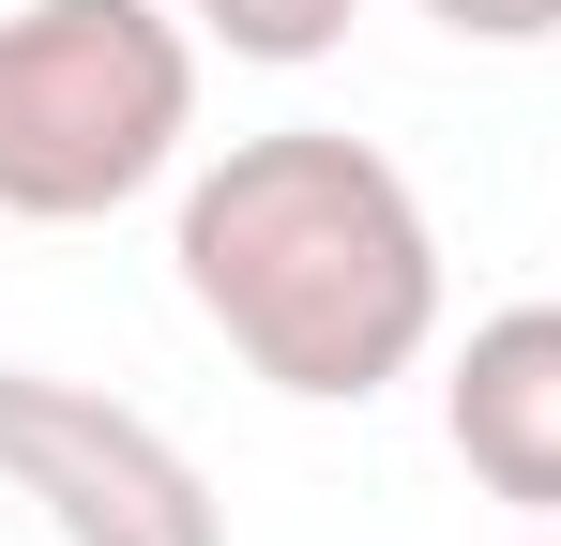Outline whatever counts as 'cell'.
<instances>
[{
    "label": "cell",
    "mask_w": 561,
    "mask_h": 546,
    "mask_svg": "<svg viewBox=\"0 0 561 546\" xmlns=\"http://www.w3.org/2000/svg\"><path fill=\"white\" fill-rule=\"evenodd\" d=\"M168 259H183V304L243 350V379H274L304 410H365L440 350V228L410 168L334 122L228 137L183 182Z\"/></svg>",
    "instance_id": "1"
},
{
    "label": "cell",
    "mask_w": 561,
    "mask_h": 546,
    "mask_svg": "<svg viewBox=\"0 0 561 546\" xmlns=\"http://www.w3.org/2000/svg\"><path fill=\"white\" fill-rule=\"evenodd\" d=\"M197 137V15L168 0H15L0 15V213L92 228L183 168Z\"/></svg>",
    "instance_id": "2"
},
{
    "label": "cell",
    "mask_w": 561,
    "mask_h": 546,
    "mask_svg": "<svg viewBox=\"0 0 561 546\" xmlns=\"http://www.w3.org/2000/svg\"><path fill=\"white\" fill-rule=\"evenodd\" d=\"M0 486L61 546H228V501L152 410L61 364H0Z\"/></svg>",
    "instance_id": "3"
},
{
    "label": "cell",
    "mask_w": 561,
    "mask_h": 546,
    "mask_svg": "<svg viewBox=\"0 0 561 546\" xmlns=\"http://www.w3.org/2000/svg\"><path fill=\"white\" fill-rule=\"evenodd\" d=\"M440 441L485 501H516L531 532H561V304H501L470 319L440 364Z\"/></svg>",
    "instance_id": "4"
},
{
    "label": "cell",
    "mask_w": 561,
    "mask_h": 546,
    "mask_svg": "<svg viewBox=\"0 0 561 546\" xmlns=\"http://www.w3.org/2000/svg\"><path fill=\"white\" fill-rule=\"evenodd\" d=\"M183 15L228 46V61H274V77H304V61H334V46H350V15H365V0H183Z\"/></svg>",
    "instance_id": "5"
},
{
    "label": "cell",
    "mask_w": 561,
    "mask_h": 546,
    "mask_svg": "<svg viewBox=\"0 0 561 546\" xmlns=\"http://www.w3.org/2000/svg\"><path fill=\"white\" fill-rule=\"evenodd\" d=\"M425 15H440L456 46H547L561 31V0H425Z\"/></svg>",
    "instance_id": "6"
},
{
    "label": "cell",
    "mask_w": 561,
    "mask_h": 546,
    "mask_svg": "<svg viewBox=\"0 0 561 546\" xmlns=\"http://www.w3.org/2000/svg\"><path fill=\"white\" fill-rule=\"evenodd\" d=\"M531 546H561V532H531Z\"/></svg>",
    "instance_id": "7"
}]
</instances>
